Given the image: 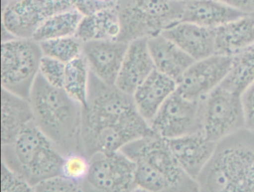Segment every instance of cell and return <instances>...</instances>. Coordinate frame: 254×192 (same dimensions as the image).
Segmentation results:
<instances>
[{
    "label": "cell",
    "mask_w": 254,
    "mask_h": 192,
    "mask_svg": "<svg viewBox=\"0 0 254 192\" xmlns=\"http://www.w3.org/2000/svg\"><path fill=\"white\" fill-rule=\"evenodd\" d=\"M254 45V17L245 14L215 29V54L233 57Z\"/></svg>",
    "instance_id": "d6986e66"
},
{
    "label": "cell",
    "mask_w": 254,
    "mask_h": 192,
    "mask_svg": "<svg viewBox=\"0 0 254 192\" xmlns=\"http://www.w3.org/2000/svg\"><path fill=\"white\" fill-rule=\"evenodd\" d=\"M29 100L34 123L64 156L83 153L81 103L62 88L49 84L40 74L34 83Z\"/></svg>",
    "instance_id": "7a4b0ae2"
},
{
    "label": "cell",
    "mask_w": 254,
    "mask_h": 192,
    "mask_svg": "<svg viewBox=\"0 0 254 192\" xmlns=\"http://www.w3.org/2000/svg\"><path fill=\"white\" fill-rule=\"evenodd\" d=\"M154 70L148 39L132 41L127 46L115 86L125 93L133 95Z\"/></svg>",
    "instance_id": "9a60e30c"
},
{
    "label": "cell",
    "mask_w": 254,
    "mask_h": 192,
    "mask_svg": "<svg viewBox=\"0 0 254 192\" xmlns=\"http://www.w3.org/2000/svg\"><path fill=\"white\" fill-rule=\"evenodd\" d=\"M121 32L117 8H107L84 17L75 36L82 43L91 41L118 40Z\"/></svg>",
    "instance_id": "7402d4cb"
},
{
    "label": "cell",
    "mask_w": 254,
    "mask_h": 192,
    "mask_svg": "<svg viewBox=\"0 0 254 192\" xmlns=\"http://www.w3.org/2000/svg\"><path fill=\"white\" fill-rule=\"evenodd\" d=\"M148 45L155 70L173 79L177 83L195 62L162 34L148 38Z\"/></svg>",
    "instance_id": "ac0fdd59"
},
{
    "label": "cell",
    "mask_w": 254,
    "mask_h": 192,
    "mask_svg": "<svg viewBox=\"0 0 254 192\" xmlns=\"http://www.w3.org/2000/svg\"><path fill=\"white\" fill-rule=\"evenodd\" d=\"M173 1H180V2H184V1H187V0H173Z\"/></svg>",
    "instance_id": "8d00e7d4"
},
{
    "label": "cell",
    "mask_w": 254,
    "mask_h": 192,
    "mask_svg": "<svg viewBox=\"0 0 254 192\" xmlns=\"http://www.w3.org/2000/svg\"><path fill=\"white\" fill-rule=\"evenodd\" d=\"M245 14L254 13V0H217Z\"/></svg>",
    "instance_id": "836d02e7"
},
{
    "label": "cell",
    "mask_w": 254,
    "mask_h": 192,
    "mask_svg": "<svg viewBox=\"0 0 254 192\" xmlns=\"http://www.w3.org/2000/svg\"><path fill=\"white\" fill-rule=\"evenodd\" d=\"M90 70L83 56L66 64L64 90L84 106L87 102Z\"/></svg>",
    "instance_id": "d4e9b609"
},
{
    "label": "cell",
    "mask_w": 254,
    "mask_h": 192,
    "mask_svg": "<svg viewBox=\"0 0 254 192\" xmlns=\"http://www.w3.org/2000/svg\"><path fill=\"white\" fill-rule=\"evenodd\" d=\"M43 55L68 64L82 56L83 43L75 36L40 42Z\"/></svg>",
    "instance_id": "484cf974"
},
{
    "label": "cell",
    "mask_w": 254,
    "mask_h": 192,
    "mask_svg": "<svg viewBox=\"0 0 254 192\" xmlns=\"http://www.w3.org/2000/svg\"><path fill=\"white\" fill-rule=\"evenodd\" d=\"M84 16L72 9L44 19L34 35L37 42L75 36Z\"/></svg>",
    "instance_id": "cb8c5ba5"
},
{
    "label": "cell",
    "mask_w": 254,
    "mask_h": 192,
    "mask_svg": "<svg viewBox=\"0 0 254 192\" xmlns=\"http://www.w3.org/2000/svg\"><path fill=\"white\" fill-rule=\"evenodd\" d=\"M177 88L175 80L154 70L132 95L136 110L149 123Z\"/></svg>",
    "instance_id": "2e32d148"
},
{
    "label": "cell",
    "mask_w": 254,
    "mask_h": 192,
    "mask_svg": "<svg viewBox=\"0 0 254 192\" xmlns=\"http://www.w3.org/2000/svg\"><path fill=\"white\" fill-rule=\"evenodd\" d=\"M245 128L241 96L217 88L202 99V132L214 142Z\"/></svg>",
    "instance_id": "9c48e42d"
},
{
    "label": "cell",
    "mask_w": 254,
    "mask_h": 192,
    "mask_svg": "<svg viewBox=\"0 0 254 192\" xmlns=\"http://www.w3.org/2000/svg\"><path fill=\"white\" fill-rule=\"evenodd\" d=\"M72 2L74 9L76 10L84 17L96 14L102 10L107 9L98 3L96 0H72Z\"/></svg>",
    "instance_id": "d6a6232c"
},
{
    "label": "cell",
    "mask_w": 254,
    "mask_h": 192,
    "mask_svg": "<svg viewBox=\"0 0 254 192\" xmlns=\"http://www.w3.org/2000/svg\"><path fill=\"white\" fill-rule=\"evenodd\" d=\"M120 151L134 162L137 187L148 192H198L197 181L182 169L167 140L154 132Z\"/></svg>",
    "instance_id": "277c9868"
},
{
    "label": "cell",
    "mask_w": 254,
    "mask_h": 192,
    "mask_svg": "<svg viewBox=\"0 0 254 192\" xmlns=\"http://www.w3.org/2000/svg\"><path fill=\"white\" fill-rule=\"evenodd\" d=\"M43 53L34 39H14L2 42L1 85L2 89L29 99L39 75Z\"/></svg>",
    "instance_id": "52a82bcc"
},
{
    "label": "cell",
    "mask_w": 254,
    "mask_h": 192,
    "mask_svg": "<svg viewBox=\"0 0 254 192\" xmlns=\"http://www.w3.org/2000/svg\"><path fill=\"white\" fill-rule=\"evenodd\" d=\"M2 146L11 144L17 135L33 122L29 99L2 89Z\"/></svg>",
    "instance_id": "44dd1931"
},
{
    "label": "cell",
    "mask_w": 254,
    "mask_h": 192,
    "mask_svg": "<svg viewBox=\"0 0 254 192\" xmlns=\"http://www.w3.org/2000/svg\"><path fill=\"white\" fill-rule=\"evenodd\" d=\"M121 32L118 41L129 43L161 35L182 22L184 2L173 0H118Z\"/></svg>",
    "instance_id": "8992f818"
},
{
    "label": "cell",
    "mask_w": 254,
    "mask_h": 192,
    "mask_svg": "<svg viewBox=\"0 0 254 192\" xmlns=\"http://www.w3.org/2000/svg\"><path fill=\"white\" fill-rule=\"evenodd\" d=\"M44 18L74 9L72 0H34Z\"/></svg>",
    "instance_id": "4dcf8cb0"
},
{
    "label": "cell",
    "mask_w": 254,
    "mask_h": 192,
    "mask_svg": "<svg viewBox=\"0 0 254 192\" xmlns=\"http://www.w3.org/2000/svg\"><path fill=\"white\" fill-rule=\"evenodd\" d=\"M66 64L56 59L43 56L40 64L39 74L55 87L63 88Z\"/></svg>",
    "instance_id": "83f0119b"
},
{
    "label": "cell",
    "mask_w": 254,
    "mask_h": 192,
    "mask_svg": "<svg viewBox=\"0 0 254 192\" xmlns=\"http://www.w3.org/2000/svg\"><path fill=\"white\" fill-rule=\"evenodd\" d=\"M149 125L154 133L166 140L202 132V99L191 100L176 90Z\"/></svg>",
    "instance_id": "30bf717a"
},
{
    "label": "cell",
    "mask_w": 254,
    "mask_h": 192,
    "mask_svg": "<svg viewBox=\"0 0 254 192\" xmlns=\"http://www.w3.org/2000/svg\"><path fill=\"white\" fill-rule=\"evenodd\" d=\"M243 15L217 0H187L184 1L182 22L215 29Z\"/></svg>",
    "instance_id": "ffe728a7"
},
{
    "label": "cell",
    "mask_w": 254,
    "mask_h": 192,
    "mask_svg": "<svg viewBox=\"0 0 254 192\" xmlns=\"http://www.w3.org/2000/svg\"><path fill=\"white\" fill-rule=\"evenodd\" d=\"M232 57L215 54L195 61L178 80L177 92L191 100H201L221 86L230 71Z\"/></svg>",
    "instance_id": "8fae6325"
},
{
    "label": "cell",
    "mask_w": 254,
    "mask_h": 192,
    "mask_svg": "<svg viewBox=\"0 0 254 192\" xmlns=\"http://www.w3.org/2000/svg\"><path fill=\"white\" fill-rule=\"evenodd\" d=\"M167 141L182 169L195 180L212 159L217 145L203 132Z\"/></svg>",
    "instance_id": "5bb4252c"
},
{
    "label": "cell",
    "mask_w": 254,
    "mask_h": 192,
    "mask_svg": "<svg viewBox=\"0 0 254 192\" xmlns=\"http://www.w3.org/2000/svg\"><path fill=\"white\" fill-rule=\"evenodd\" d=\"M162 35L173 41L194 60L215 54V29L180 22L165 30Z\"/></svg>",
    "instance_id": "e0dca14e"
},
{
    "label": "cell",
    "mask_w": 254,
    "mask_h": 192,
    "mask_svg": "<svg viewBox=\"0 0 254 192\" xmlns=\"http://www.w3.org/2000/svg\"><path fill=\"white\" fill-rule=\"evenodd\" d=\"M64 159V156L34 121L11 144L2 146V163L32 186L62 175Z\"/></svg>",
    "instance_id": "5b68a950"
},
{
    "label": "cell",
    "mask_w": 254,
    "mask_h": 192,
    "mask_svg": "<svg viewBox=\"0 0 254 192\" xmlns=\"http://www.w3.org/2000/svg\"><path fill=\"white\" fill-rule=\"evenodd\" d=\"M254 83V45L232 57L230 71L221 87L242 96Z\"/></svg>",
    "instance_id": "603a6c76"
},
{
    "label": "cell",
    "mask_w": 254,
    "mask_h": 192,
    "mask_svg": "<svg viewBox=\"0 0 254 192\" xmlns=\"http://www.w3.org/2000/svg\"><path fill=\"white\" fill-rule=\"evenodd\" d=\"M90 169V158L84 153H70L64 156L62 168V176L82 183Z\"/></svg>",
    "instance_id": "4316f807"
},
{
    "label": "cell",
    "mask_w": 254,
    "mask_h": 192,
    "mask_svg": "<svg viewBox=\"0 0 254 192\" xmlns=\"http://www.w3.org/2000/svg\"><path fill=\"white\" fill-rule=\"evenodd\" d=\"M1 192H35L33 186L10 171L2 162Z\"/></svg>",
    "instance_id": "f546056e"
},
{
    "label": "cell",
    "mask_w": 254,
    "mask_h": 192,
    "mask_svg": "<svg viewBox=\"0 0 254 192\" xmlns=\"http://www.w3.org/2000/svg\"><path fill=\"white\" fill-rule=\"evenodd\" d=\"M44 19L34 0H2V42L33 39Z\"/></svg>",
    "instance_id": "7c38bea8"
},
{
    "label": "cell",
    "mask_w": 254,
    "mask_h": 192,
    "mask_svg": "<svg viewBox=\"0 0 254 192\" xmlns=\"http://www.w3.org/2000/svg\"><path fill=\"white\" fill-rule=\"evenodd\" d=\"M196 181L198 192H254V132L244 128L217 143Z\"/></svg>",
    "instance_id": "3957f363"
},
{
    "label": "cell",
    "mask_w": 254,
    "mask_h": 192,
    "mask_svg": "<svg viewBox=\"0 0 254 192\" xmlns=\"http://www.w3.org/2000/svg\"><path fill=\"white\" fill-rule=\"evenodd\" d=\"M82 187L84 192H131L137 188L134 162L120 150L96 153Z\"/></svg>",
    "instance_id": "ba28073f"
},
{
    "label": "cell",
    "mask_w": 254,
    "mask_h": 192,
    "mask_svg": "<svg viewBox=\"0 0 254 192\" xmlns=\"http://www.w3.org/2000/svg\"><path fill=\"white\" fill-rule=\"evenodd\" d=\"M96 1L104 8H111L117 6L118 0H96Z\"/></svg>",
    "instance_id": "e575fe53"
},
{
    "label": "cell",
    "mask_w": 254,
    "mask_h": 192,
    "mask_svg": "<svg viewBox=\"0 0 254 192\" xmlns=\"http://www.w3.org/2000/svg\"><path fill=\"white\" fill-rule=\"evenodd\" d=\"M251 15H252V16H253V17H254V13H253V14H251Z\"/></svg>",
    "instance_id": "74e56055"
},
{
    "label": "cell",
    "mask_w": 254,
    "mask_h": 192,
    "mask_svg": "<svg viewBox=\"0 0 254 192\" xmlns=\"http://www.w3.org/2000/svg\"><path fill=\"white\" fill-rule=\"evenodd\" d=\"M127 46L118 40L88 41L83 43L82 56L96 77L115 85Z\"/></svg>",
    "instance_id": "4fadbf2b"
},
{
    "label": "cell",
    "mask_w": 254,
    "mask_h": 192,
    "mask_svg": "<svg viewBox=\"0 0 254 192\" xmlns=\"http://www.w3.org/2000/svg\"><path fill=\"white\" fill-rule=\"evenodd\" d=\"M35 192H84L82 183L59 175L47 179L33 186Z\"/></svg>",
    "instance_id": "f1b7e54d"
},
{
    "label": "cell",
    "mask_w": 254,
    "mask_h": 192,
    "mask_svg": "<svg viewBox=\"0 0 254 192\" xmlns=\"http://www.w3.org/2000/svg\"><path fill=\"white\" fill-rule=\"evenodd\" d=\"M241 99L245 128L254 132V83L242 94Z\"/></svg>",
    "instance_id": "1f68e13d"
},
{
    "label": "cell",
    "mask_w": 254,
    "mask_h": 192,
    "mask_svg": "<svg viewBox=\"0 0 254 192\" xmlns=\"http://www.w3.org/2000/svg\"><path fill=\"white\" fill-rule=\"evenodd\" d=\"M153 132L136 110L132 95L115 85L104 83L90 71L81 128L85 156L120 151L129 143Z\"/></svg>",
    "instance_id": "6da1fadb"
},
{
    "label": "cell",
    "mask_w": 254,
    "mask_h": 192,
    "mask_svg": "<svg viewBox=\"0 0 254 192\" xmlns=\"http://www.w3.org/2000/svg\"><path fill=\"white\" fill-rule=\"evenodd\" d=\"M131 192H148L147 191L144 190V189H140V188L137 187L134 190L132 191Z\"/></svg>",
    "instance_id": "d590c367"
}]
</instances>
